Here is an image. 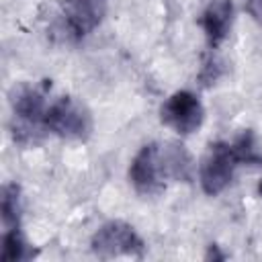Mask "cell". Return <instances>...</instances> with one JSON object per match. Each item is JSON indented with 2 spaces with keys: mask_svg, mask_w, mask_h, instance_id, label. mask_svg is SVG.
Wrapping results in <instances>:
<instances>
[{
  "mask_svg": "<svg viewBox=\"0 0 262 262\" xmlns=\"http://www.w3.org/2000/svg\"><path fill=\"white\" fill-rule=\"evenodd\" d=\"M242 164L244 162L235 143H227V141L211 143L199 166V180L205 194L217 196L219 192H223L229 186L235 168Z\"/></svg>",
  "mask_w": 262,
  "mask_h": 262,
  "instance_id": "6da1fadb",
  "label": "cell"
},
{
  "mask_svg": "<svg viewBox=\"0 0 262 262\" xmlns=\"http://www.w3.org/2000/svg\"><path fill=\"white\" fill-rule=\"evenodd\" d=\"M45 129L66 139H86L92 131V117L88 108L72 96H59L49 102Z\"/></svg>",
  "mask_w": 262,
  "mask_h": 262,
  "instance_id": "7a4b0ae2",
  "label": "cell"
},
{
  "mask_svg": "<svg viewBox=\"0 0 262 262\" xmlns=\"http://www.w3.org/2000/svg\"><path fill=\"white\" fill-rule=\"evenodd\" d=\"M92 252L100 258H117L131 256L143 258L145 244L137 235V231L125 221H108L92 235Z\"/></svg>",
  "mask_w": 262,
  "mask_h": 262,
  "instance_id": "3957f363",
  "label": "cell"
},
{
  "mask_svg": "<svg viewBox=\"0 0 262 262\" xmlns=\"http://www.w3.org/2000/svg\"><path fill=\"white\" fill-rule=\"evenodd\" d=\"M166 170L162 162V145L160 143H145L133 158L129 166V182L133 188L143 194H158L166 186Z\"/></svg>",
  "mask_w": 262,
  "mask_h": 262,
  "instance_id": "277c9868",
  "label": "cell"
},
{
  "mask_svg": "<svg viewBox=\"0 0 262 262\" xmlns=\"http://www.w3.org/2000/svg\"><path fill=\"white\" fill-rule=\"evenodd\" d=\"M160 119L172 131L180 135H190L203 125L205 108L192 92L178 90L170 94L166 102L160 106Z\"/></svg>",
  "mask_w": 262,
  "mask_h": 262,
  "instance_id": "5b68a950",
  "label": "cell"
},
{
  "mask_svg": "<svg viewBox=\"0 0 262 262\" xmlns=\"http://www.w3.org/2000/svg\"><path fill=\"white\" fill-rule=\"evenodd\" d=\"M102 18L98 0H63V23L74 39H82L96 29Z\"/></svg>",
  "mask_w": 262,
  "mask_h": 262,
  "instance_id": "8992f818",
  "label": "cell"
},
{
  "mask_svg": "<svg viewBox=\"0 0 262 262\" xmlns=\"http://www.w3.org/2000/svg\"><path fill=\"white\" fill-rule=\"evenodd\" d=\"M201 27L207 37V43L215 49L219 47L231 29L233 23V2L231 0H211L201 14Z\"/></svg>",
  "mask_w": 262,
  "mask_h": 262,
  "instance_id": "52a82bcc",
  "label": "cell"
},
{
  "mask_svg": "<svg viewBox=\"0 0 262 262\" xmlns=\"http://www.w3.org/2000/svg\"><path fill=\"white\" fill-rule=\"evenodd\" d=\"M33 256H35V250L23 237L20 227H8L2 235L0 260L2 262H23V260H29Z\"/></svg>",
  "mask_w": 262,
  "mask_h": 262,
  "instance_id": "ba28073f",
  "label": "cell"
},
{
  "mask_svg": "<svg viewBox=\"0 0 262 262\" xmlns=\"http://www.w3.org/2000/svg\"><path fill=\"white\" fill-rule=\"evenodd\" d=\"M0 215L4 227H20V188L18 184H4L0 196Z\"/></svg>",
  "mask_w": 262,
  "mask_h": 262,
  "instance_id": "9c48e42d",
  "label": "cell"
},
{
  "mask_svg": "<svg viewBox=\"0 0 262 262\" xmlns=\"http://www.w3.org/2000/svg\"><path fill=\"white\" fill-rule=\"evenodd\" d=\"M223 260L225 256L223 254H219V250H217V246H209V252H207V260Z\"/></svg>",
  "mask_w": 262,
  "mask_h": 262,
  "instance_id": "30bf717a",
  "label": "cell"
},
{
  "mask_svg": "<svg viewBox=\"0 0 262 262\" xmlns=\"http://www.w3.org/2000/svg\"><path fill=\"white\" fill-rule=\"evenodd\" d=\"M258 192H260V196H262V180H260V184H258Z\"/></svg>",
  "mask_w": 262,
  "mask_h": 262,
  "instance_id": "8fae6325",
  "label": "cell"
},
{
  "mask_svg": "<svg viewBox=\"0 0 262 262\" xmlns=\"http://www.w3.org/2000/svg\"><path fill=\"white\" fill-rule=\"evenodd\" d=\"M258 2H262V0H258Z\"/></svg>",
  "mask_w": 262,
  "mask_h": 262,
  "instance_id": "7c38bea8",
  "label": "cell"
}]
</instances>
